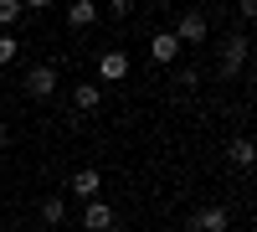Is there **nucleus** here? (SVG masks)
Masks as SVG:
<instances>
[{"mask_svg": "<svg viewBox=\"0 0 257 232\" xmlns=\"http://www.w3.org/2000/svg\"><path fill=\"white\" fill-rule=\"evenodd\" d=\"M118 217H113V206L108 201H88V206H82V227H88V232H108Z\"/></svg>", "mask_w": 257, "mask_h": 232, "instance_id": "obj_5", "label": "nucleus"}, {"mask_svg": "<svg viewBox=\"0 0 257 232\" xmlns=\"http://www.w3.org/2000/svg\"><path fill=\"white\" fill-rule=\"evenodd\" d=\"M185 222L196 227V232H226L231 227V212H226V206H201V212L185 217Z\"/></svg>", "mask_w": 257, "mask_h": 232, "instance_id": "obj_4", "label": "nucleus"}, {"mask_svg": "<svg viewBox=\"0 0 257 232\" xmlns=\"http://www.w3.org/2000/svg\"><path fill=\"white\" fill-rule=\"evenodd\" d=\"M226 160H231V165H242V171H247V165L257 160V144H252V139H231V144H226Z\"/></svg>", "mask_w": 257, "mask_h": 232, "instance_id": "obj_12", "label": "nucleus"}, {"mask_svg": "<svg viewBox=\"0 0 257 232\" xmlns=\"http://www.w3.org/2000/svg\"><path fill=\"white\" fill-rule=\"evenodd\" d=\"M0 232H11V227H0Z\"/></svg>", "mask_w": 257, "mask_h": 232, "instance_id": "obj_17", "label": "nucleus"}, {"mask_svg": "<svg viewBox=\"0 0 257 232\" xmlns=\"http://www.w3.org/2000/svg\"><path fill=\"white\" fill-rule=\"evenodd\" d=\"M149 57H155L160 67H170V62L180 57V41L170 36V31H155V36H149Z\"/></svg>", "mask_w": 257, "mask_h": 232, "instance_id": "obj_6", "label": "nucleus"}, {"mask_svg": "<svg viewBox=\"0 0 257 232\" xmlns=\"http://www.w3.org/2000/svg\"><path fill=\"white\" fill-rule=\"evenodd\" d=\"M6 144H11V129H6V119H0V150H6Z\"/></svg>", "mask_w": 257, "mask_h": 232, "instance_id": "obj_15", "label": "nucleus"}, {"mask_svg": "<svg viewBox=\"0 0 257 232\" xmlns=\"http://www.w3.org/2000/svg\"><path fill=\"white\" fill-rule=\"evenodd\" d=\"M57 83H62V72L52 67V62H36V67L26 72V93H31V98H52Z\"/></svg>", "mask_w": 257, "mask_h": 232, "instance_id": "obj_2", "label": "nucleus"}, {"mask_svg": "<svg viewBox=\"0 0 257 232\" xmlns=\"http://www.w3.org/2000/svg\"><path fill=\"white\" fill-rule=\"evenodd\" d=\"M21 21V0H0V26H16Z\"/></svg>", "mask_w": 257, "mask_h": 232, "instance_id": "obj_14", "label": "nucleus"}, {"mask_svg": "<svg viewBox=\"0 0 257 232\" xmlns=\"http://www.w3.org/2000/svg\"><path fill=\"white\" fill-rule=\"evenodd\" d=\"M36 217H41V227H62L67 206H62V196H41V201H36Z\"/></svg>", "mask_w": 257, "mask_h": 232, "instance_id": "obj_10", "label": "nucleus"}, {"mask_svg": "<svg viewBox=\"0 0 257 232\" xmlns=\"http://www.w3.org/2000/svg\"><path fill=\"white\" fill-rule=\"evenodd\" d=\"M16 52H21V41H16L11 31H0V67H6V62H16Z\"/></svg>", "mask_w": 257, "mask_h": 232, "instance_id": "obj_13", "label": "nucleus"}, {"mask_svg": "<svg viewBox=\"0 0 257 232\" xmlns=\"http://www.w3.org/2000/svg\"><path fill=\"white\" fill-rule=\"evenodd\" d=\"M242 62H247V36H226V47H221V78H237L242 72Z\"/></svg>", "mask_w": 257, "mask_h": 232, "instance_id": "obj_3", "label": "nucleus"}, {"mask_svg": "<svg viewBox=\"0 0 257 232\" xmlns=\"http://www.w3.org/2000/svg\"><path fill=\"white\" fill-rule=\"evenodd\" d=\"M98 78H103V83H123V78H128V57H123V52H103V57H98Z\"/></svg>", "mask_w": 257, "mask_h": 232, "instance_id": "obj_7", "label": "nucleus"}, {"mask_svg": "<svg viewBox=\"0 0 257 232\" xmlns=\"http://www.w3.org/2000/svg\"><path fill=\"white\" fill-rule=\"evenodd\" d=\"M72 103H77L82 114H93L98 103H103V88H98V83H77V88H72Z\"/></svg>", "mask_w": 257, "mask_h": 232, "instance_id": "obj_11", "label": "nucleus"}, {"mask_svg": "<svg viewBox=\"0 0 257 232\" xmlns=\"http://www.w3.org/2000/svg\"><path fill=\"white\" fill-rule=\"evenodd\" d=\"M206 31H211V21H206V11H180V21H175V36L180 47H196V41H206Z\"/></svg>", "mask_w": 257, "mask_h": 232, "instance_id": "obj_1", "label": "nucleus"}, {"mask_svg": "<svg viewBox=\"0 0 257 232\" xmlns=\"http://www.w3.org/2000/svg\"><path fill=\"white\" fill-rule=\"evenodd\" d=\"M93 21H98V6H93V0H72V6H67V26H72V31L93 26Z\"/></svg>", "mask_w": 257, "mask_h": 232, "instance_id": "obj_9", "label": "nucleus"}, {"mask_svg": "<svg viewBox=\"0 0 257 232\" xmlns=\"http://www.w3.org/2000/svg\"><path fill=\"white\" fill-rule=\"evenodd\" d=\"M98 191H103V176H98V171H77V176H72V196L98 201Z\"/></svg>", "mask_w": 257, "mask_h": 232, "instance_id": "obj_8", "label": "nucleus"}, {"mask_svg": "<svg viewBox=\"0 0 257 232\" xmlns=\"http://www.w3.org/2000/svg\"><path fill=\"white\" fill-rule=\"evenodd\" d=\"M185 232H196V227H190V222H185Z\"/></svg>", "mask_w": 257, "mask_h": 232, "instance_id": "obj_16", "label": "nucleus"}]
</instances>
